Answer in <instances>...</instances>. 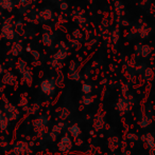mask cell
<instances>
[{
    "mask_svg": "<svg viewBox=\"0 0 155 155\" xmlns=\"http://www.w3.org/2000/svg\"><path fill=\"white\" fill-rule=\"evenodd\" d=\"M73 141L71 139L70 135L64 134L61 136V138L58 141V150L61 153H69L72 150Z\"/></svg>",
    "mask_w": 155,
    "mask_h": 155,
    "instance_id": "6da1fadb",
    "label": "cell"
},
{
    "mask_svg": "<svg viewBox=\"0 0 155 155\" xmlns=\"http://www.w3.org/2000/svg\"><path fill=\"white\" fill-rule=\"evenodd\" d=\"M56 82L54 79H44L41 82V91L45 94L46 96H52L55 92Z\"/></svg>",
    "mask_w": 155,
    "mask_h": 155,
    "instance_id": "7a4b0ae2",
    "label": "cell"
},
{
    "mask_svg": "<svg viewBox=\"0 0 155 155\" xmlns=\"http://www.w3.org/2000/svg\"><path fill=\"white\" fill-rule=\"evenodd\" d=\"M3 112H4V114L8 116V118L10 119V120H16V119H18L19 116H20L19 110L15 106H13L9 100L8 101L5 100V102H4Z\"/></svg>",
    "mask_w": 155,
    "mask_h": 155,
    "instance_id": "3957f363",
    "label": "cell"
},
{
    "mask_svg": "<svg viewBox=\"0 0 155 155\" xmlns=\"http://www.w3.org/2000/svg\"><path fill=\"white\" fill-rule=\"evenodd\" d=\"M65 127H66V124H65L64 121H60V123L55 124L53 127H52L51 131L49 132V134H48V137H49V140L50 141H54L58 139V137L60 136L61 134H62V132L64 131Z\"/></svg>",
    "mask_w": 155,
    "mask_h": 155,
    "instance_id": "277c9868",
    "label": "cell"
},
{
    "mask_svg": "<svg viewBox=\"0 0 155 155\" xmlns=\"http://www.w3.org/2000/svg\"><path fill=\"white\" fill-rule=\"evenodd\" d=\"M33 128L35 130V132H41L46 129L48 124V116L46 114H41V115H38L35 119L33 120Z\"/></svg>",
    "mask_w": 155,
    "mask_h": 155,
    "instance_id": "5b68a950",
    "label": "cell"
},
{
    "mask_svg": "<svg viewBox=\"0 0 155 155\" xmlns=\"http://www.w3.org/2000/svg\"><path fill=\"white\" fill-rule=\"evenodd\" d=\"M30 151V146L27 141H16L13 146V153L15 155H23Z\"/></svg>",
    "mask_w": 155,
    "mask_h": 155,
    "instance_id": "8992f818",
    "label": "cell"
},
{
    "mask_svg": "<svg viewBox=\"0 0 155 155\" xmlns=\"http://www.w3.org/2000/svg\"><path fill=\"white\" fill-rule=\"evenodd\" d=\"M130 109V102L126 98L124 97H121L117 102V110L119 111L120 113H126Z\"/></svg>",
    "mask_w": 155,
    "mask_h": 155,
    "instance_id": "52a82bcc",
    "label": "cell"
},
{
    "mask_svg": "<svg viewBox=\"0 0 155 155\" xmlns=\"http://www.w3.org/2000/svg\"><path fill=\"white\" fill-rule=\"evenodd\" d=\"M104 124H105V121H104V117L103 115L101 116V114H97L95 116V119H93V128H95L96 131H101L102 129L104 128Z\"/></svg>",
    "mask_w": 155,
    "mask_h": 155,
    "instance_id": "ba28073f",
    "label": "cell"
},
{
    "mask_svg": "<svg viewBox=\"0 0 155 155\" xmlns=\"http://www.w3.org/2000/svg\"><path fill=\"white\" fill-rule=\"evenodd\" d=\"M81 128H80V126L77 124H71V126H69L68 127V133H69V135H70L71 137H73V138H78V137H80V135H81Z\"/></svg>",
    "mask_w": 155,
    "mask_h": 155,
    "instance_id": "9c48e42d",
    "label": "cell"
},
{
    "mask_svg": "<svg viewBox=\"0 0 155 155\" xmlns=\"http://www.w3.org/2000/svg\"><path fill=\"white\" fill-rule=\"evenodd\" d=\"M56 115L62 121H64L65 119H67L70 116V110L67 108H60L56 110Z\"/></svg>",
    "mask_w": 155,
    "mask_h": 155,
    "instance_id": "30bf717a",
    "label": "cell"
},
{
    "mask_svg": "<svg viewBox=\"0 0 155 155\" xmlns=\"http://www.w3.org/2000/svg\"><path fill=\"white\" fill-rule=\"evenodd\" d=\"M143 139L145 140L146 145H147V147L149 148V149H154L155 148V138L154 136L152 134H150V133H148V134L143 135Z\"/></svg>",
    "mask_w": 155,
    "mask_h": 155,
    "instance_id": "8fae6325",
    "label": "cell"
},
{
    "mask_svg": "<svg viewBox=\"0 0 155 155\" xmlns=\"http://www.w3.org/2000/svg\"><path fill=\"white\" fill-rule=\"evenodd\" d=\"M15 81H16V77H15L11 72L4 74L3 78H2V82H3L4 84H8V86H12V84H14Z\"/></svg>",
    "mask_w": 155,
    "mask_h": 155,
    "instance_id": "7c38bea8",
    "label": "cell"
},
{
    "mask_svg": "<svg viewBox=\"0 0 155 155\" xmlns=\"http://www.w3.org/2000/svg\"><path fill=\"white\" fill-rule=\"evenodd\" d=\"M10 119L8 118V116H6L5 114L3 115V117H2V119L0 120V130L1 131H4L6 130V129L9 128V124H10Z\"/></svg>",
    "mask_w": 155,
    "mask_h": 155,
    "instance_id": "4fadbf2b",
    "label": "cell"
},
{
    "mask_svg": "<svg viewBox=\"0 0 155 155\" xmlns=\"http://www.w3.org/2000/svg\"><path fill=\"white\" fill-rule=\"evenodd\" d=\"M108 147H110L113 151L116 150L117 148L119 147V140H118V138L116 136H114V137H112V138L108 139Z\"/></svg>",
    "mask_w": 155,
    "mask_h": 155,
    "instance_id": "5bb4252c",
    "label": "cell"
},
{
    "mask_svg": "<svg viewBox=\"0 0 155 155\" xmlns=\"http://www.w3.org/2000/svg\"><path fill=\"white\" fill-rule=\"evenodd\" d=\"M93 102V97H91L90 95H84L82 97V100H81V104L83 106H90Z\"/></svg>",
    "mask_w": 155,
    "mask_h": 155,
    "instance_id": "9a60e30c",
    "label": "cell"
},
{
    "mask_svg": "<svg viewBox=\"0 0 155 155\" xmlns=\"http://www.w3.org/2000/svg\"><path fill=\"white\" fill-rule=\"evenodd\" d=\"M18 104H19V107H21V109L23 110H25V111H28L29 110V104H28V99L25 97V96H21L20 97V99H19V101H18Z\"/></svg>",
    "mask_w": 155,
    "mask_h": 155,
    "instance_id": "2e32d148",
    "label": "cell"
},
{
    "mask_svg": "<svg viewBox=\"0 0 155 155\" xmlns=\"http://www.w3.org/2000/svg\"><path fill=\"white\" fill-rule=\"evenodd\" d=\"M81 91H82V93L85 94V95H89V94L91 93V91H93V87L89 84H83L82 88H81Z\"/></svg>",
    "mask_w": 155,
    "mask_h": 155,
    "instance_id": "e0dca14e",
    "label": "cell"
},
{
    "mask_svg": "<svg viewBox=\"0 0 155 155\" xmlns=\"http://www.w3.org/2000/svg\"><path fill=\"white\" fill-rule=\"evenodd\" d=\"M150 124H151V118H150V117H148V116H143V118L139 120V124H140V127H143V128L148 127Z\"/></svg>",
    "mask_w": 155,
    "mask_h": 155,
    "instance_id": "ac0fdd59",
    "label": "cell"
},
{
    "mask_svg": "<svg viewBox=\"0 0 155 155\" xmlns=\"http://www.w3.org/2000/svg\"><path fill=\"white\" fill-rule=\"evenodd\" d=\"M23 81L27 82L28 84H30V82L32 80V76H31V72L29 70H26L25 73L23 74Z\"/></svg>",
    "mask_w": 155,
    "mask_h": 155,
    "instance_id": "d6986e66",
    "label": "cell"
},
{
    "mask_svg": "<svg viewBox=\"0 0 155 155\" xmlns=\"http://www.w3.org/2000/svg\"><path fill=\"white\" fill-rule=\"evenodd\" d=\"M69 77H70L72 80L79 81V80H80V78H81V76H80V74H79V72L76 71V72H70V73H69Z\"/></svg>",
    "mask_w": 155,
    "mask_h": 155,
    "instance_id": "ffe728a7",
    "label": "cell"
},
{
    "mask_svg": "<svg viewBox=\"0 0 155 155\" xmlns=\"http://www.w3.org/2000/svg\"><path fill=\"white\" fill-rule=\"evenodd\" d=\"M128 138L130 139V140H137V139H138V136H137L136 134L130 133V134H128Z\"/></svg>",
    "mask_w": 155,
    "mask_h": 155,
    "instance_id": "44dd1931",
    "label": "cell"
},
{
    "mask_svg": "<svg viewBox=\"0 0 155 155\" xmlns=\"http://www.w3.org/2000/svg\"><path fill=\"white\" fill-rule=\"evenodd\" d=\"M75 143H76V146H82L83 143H84V141L81 139V137H78V138L75 139Z\"/></svg>",
    "mask_w": 155,
    "mask_h": 155,
    "instance_id": "7402d4cb",
    "label": "cell"
},
{
    "mask_svg": "<svg viewBox=\"0 0 155 155\" xmlns=\"http://www.w3.org/2000/svg\"><path fill=\"white\" fill-rule=\"evenodd\" d=\"M3 115H4L3 110H2V109L0 108V120H1V119H2V117H3Z\"/></svg>",
    "mask_w": 155,
    "mask_h": 155,
    "instance_id": "603a6c76",
    "label": "cell"
},
{
    "mask_svg": "<svg viewBox=\"0 0 155 155\" xmlns=\"http://www.w3.org/2000/svg\"><path fill=\"white\" fill-rule=\"evenodd\" d=\"M2 73H3V68H2L1 65H0V75H1Z\"/></svg>",
    "mask_w": 155,
    "mask_h": 155,
    "instance_id": "cb8c5ba5",
    "label": "cell"
},
{
    "mask_svg": "<svg viewBox=\"0 0 155 155\" xmlns=\"http://www.w3.org/2000/svg\"><path fill=\"white\" fill-rule=\"evenodd\" d=\"M89 155H91V154H89Z\"/></svg>",
    "mask_w": 155,
    "mask_h": 155,
    "instance_id": "d4e9b609",
    "label": "cell"
}]
</instances>
